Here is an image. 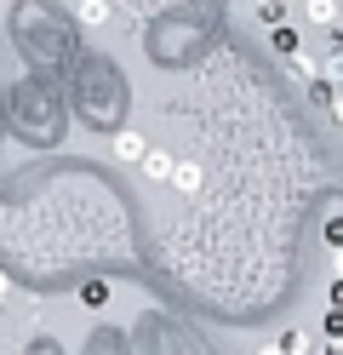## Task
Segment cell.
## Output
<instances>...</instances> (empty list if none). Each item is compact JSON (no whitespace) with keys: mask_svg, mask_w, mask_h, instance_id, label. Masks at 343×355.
Instances as JSON below:
<instances>
[{"mask_svg":"<svg viewBox=\"0 0 343 355\" xmlns=\"http://www.w3.org/2000/svg\"><path fill=\"white\" fill-rule=\"evenodd\" d=\"M269 46H274V58L297 52V29H292V24H274V29H269Z\"/></svg>","mask_w":343,"mask_h":355,"instance_id":"obj_7","label":"cell"},{"mask_svg":"<svg viewBox=\"0 0 343 355\" xmlns=\"http://www.w3.org/2000/svg\"><path fill=\"white\" fill-rule=\"evenodd\" d=\"M326 309H343V275H337V281L326 286Z\"/></svg>","mask_w":343,"mask_h":355,"instance_id":"obj_13","label":"cell"},{"mask_svg":"<svg viewBox=\"0 0 343 355\" xmlns=\"http://www.w3.org/2000/svg\"><path fill=\"white\" fill-rule=\"evenodd\" d=\"M137 166H143V178H155V184H166V178H172V155L166 149H143V161H137Z\"/></svg>","mask_w":343,"mask_h":355,"instance_id":"obj_5","label":"cell"},{"mask_svg":"<svg viewBox=\"0 0 343 355\" xmlns=\"http://www.w3.org/2000/svg\"><path fill=\"white\" fill-rule=\"evenodd\" d=\"M75 17H80V29H103L109 17H114V0H80Z\"/></svg>","mask_w":343,"mask_h":355,"instance_id":"obj_4","label":"cell"},{"mask_svg":"<svg viewBox=\"0 0 343 355\" xmlns=\"http://www.w3.org/2000/svg\"><path fill=\"white\" fill-rule=\"evenodd\" d=\"M326 338L343 344V309H326Z\"/></svg>","mask_w":343,"mask_h":355,"instance_id":"obj_12","label":"cell"},{"mask_svg":"<svg viewBox=\"0 0 343 355\" xmlns=\"http://www.w3.org/2000/svg\"><path fill=\"white\" fill-rule=\"evenodd\" d=\"M258 355H286V349H281V338H274V344H263V349H258Z\"/></svg>","mask_w":343,"mask_h":355,"instance_id":"obj_15","label":"cell"},{"mask_svg":"<svg viewBox=\"0 0 343 355\" xmlns=\"http://www.w3.org/2000/svg\"><path fill=\"white\" fill-rule=\"evenodd\" d=\"M326 109H332V126H337V132H343V92H337V98H332V103H326Z\"/></svg>","mask_w":343,"mask_h":355,"instance_id":"obj_14","label":"cell"},{"mask_svg":"<svg viewBox=\"0 0 343 355\" xmlns=\"http://www.w3.org/2000/svg\"><path fill=\"white\" fill-rule=\"evenodd\" d=\"M166 184H172L177 195H195V189H200V166H195V161H172V178H166Z\"/></svg>","mask_w":343,"mask_h":355,"instance_id":"obj_6","label":"cell"},{"mask_svg":"<svg viewBox=\"0 0 343 355\" xmlns=\"http://www.w3.org/2000/svg\"><path fill=\"white\" fill-rule=\"evenodd\" d=\"M309 344H315V338H309L304 327H286V332H281V349H286V355H304Z\"/></svg>","mask_w":343,"mask_h":355,"instance_id":"obj_9","label":"cell"},{"mask_svg":"<svg viewBox=\"0 0 343 355\" xmlns=\"http://www.w3.org/2000/svg\"><path fill=\"white\" fill-rule=\"evenodd\" d=\"M337 35H343V24H337Z\"/></svg>","mask_w":343,"mask_h":355,"instance_id":"obj_19","label":"cell"},{"mask_svg":"<svg viewBox=\"0 0 343 355\" xmlns=\"http://www.w3.org/2000/svg\"><path fill=\"white\" fill-rule=\"evenodd\" d=\"M332 275H343V247H337V252H332Z\"/></svg>","mask_w":343,"mask_h":355,"instance_id":"obj_16","label":"cell"},{"mask_svg":"<svg viewBox=\"0 0 343 355\" xmlns=\"http://www.w3.org/2000/svg\"><path fill=\"white\" fill-rule=\"evenodd\" d=\"M80 304L103 309V304H109V281H86V286H80Z\"/></svg>","mask_w":343,"mask_h":355,"instance_id":"obj_11","label":"cell"},{"mask_svg":"<svg viewBox=\"0 0 343 355\" xmlns=\"http://www.w3.org/2000/svg\"><path fill=\"white\" fill-rule=\"evenodd\" d=\"M315 75H320V58H315V52H286V80L309 86Z\"/></svg>","mask_w":343,"mask_h":355,"instance_id":"obj_3","label":"cell"},{"mask_svg":"<svg viewBox=\"0 0 343 355\" xmlns=\"http://www.w3.org/2000/svg\"><path fill=\"white\" fill-rule=\"evenodd\" d=\"M304 355H326V349H315V344H309V349H304Z\"/></svg>","mask_w":343,"mask_h":355,"instance_id":"obj_17","label":"cell"},{"mask_svg":"<svg viewBox=\"0 0 343 355\" xmlns=\"http://www.w3.org/2000/svg\"><path fill=\"white\" fill-rule=\"evenodd\" d=\"M258 24H263V29L286 24V6H281V0H258Z\"/></svg>","mask_w":343,"mask_h":355,"instance_id":"obj_10","label":"cell"},{"mask_svg":"<svg viewBox=\"0 0 343 355\" xmlns=\"http://www.w3.org/2000/svg\"><path fill=\"white\" fill-rule=\"evenodd\" d=\"M304 17L315 29H337L343 24V0H304Z\"/></svg>","mask_w":343,"mask_h":355,"instance_id":"obj_2","label":"cell"},{"mask_svg":"<svg viewBox=\"0 0 343 355\" xmlns=\"http://www.w3.org/2000/svg\"><path fill=\"white\" fill-rule=\"evenodd\" d=\"M0 293H6V275H0Z\"/></svg>","mask_w":343,"mask_h":355,"instance_id":"obj_18","label":"cell"},{"mask_svg":"<svg viewBox=\"0 0 343 355\" xmlns=\"http://www.w3.org/2000/svg\"><path fill=\"white\" fill-rule=\"evenodd\" d=\"M320 75H326L332 86H343V40H332V52L320 58Z\"/></svg>","mask_w":343,"mask_h":355,"instance_id":"obj_8","label":"cell"},{"mask_svg":"<svg viewBox=\"0 0 343 355\" xmlns=\"http://www.w3.org/2000/svg\"><path fill=\"white\" fill-rule=\"evenodd\" d=\"M143 149H149V138H143L137 126H121V132H114V161H121V166H137V161H143Z\"/></svg>","mask_w":343,"mask_h":355,"instance_id":"obj_1","label":"cell"}]
</instances>
